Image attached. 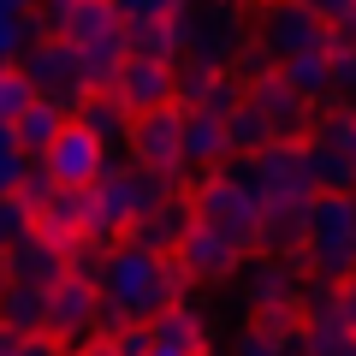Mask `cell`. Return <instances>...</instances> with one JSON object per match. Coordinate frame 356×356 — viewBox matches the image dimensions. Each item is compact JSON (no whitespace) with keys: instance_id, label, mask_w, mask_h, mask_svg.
I'll return each mask as SVG.
<instances>
[{"instance_id":"cell-1","label":"cell","mask_w":356,"mask_h":356,"mask_svg":"<svg viewBox=\"0 0 356 356\" xmlns=\"http://www.w3.org/2000/svg\"><path fill=\"white\" fill-rule=\"evenodd\" d=\"M191 291V280L178 273L172 255L143 250L137 238H113L102 255V273H95V297H102V332L131 327L143 321L149 327L161 309H172L178 297Z\"/></svg>"},{"instance_id":"cell-2","label":"cell","mask_w":356,"mask_h":356,"mask_svg":"<svg viewBox=\"0 0 356 356\" xmlns=\"http://www.w3.org/2000/svg\"><path fill=\"white\" fill-rule=\"evenodd\" d=\"M172 184L143 166H107L95 184H89V243H113L119 232H131L154 202H166Z\"/></svg>"},{"instance_id":"cell-3","label":"cell","mask_w":356,"mask_h":356,"mask_svg":"<svg viewBox=\"0 0 356 356\" xmlns=\"http://www.w3.org/2000/svg\"><path fill=\"white\" fill-rule=\"evenodd\" d=\"M303 261L315 280L344 285L356 273V196H309Z\"/></svg>"},{"instance_id":"cell-4","label":"cell","mask_w":356,"mask_h":356,"mask_svg":"<svg viewBox=\"0 0 356 356\" xmlns=\"http://www.w3.org/2000/svg\"><path fill=\"white\" fill-rule=\"evenodd\" d=\"M250 42L273 65L297 60V54H332V30L315 13H303L297 0H255L250 6Z\"/></svg>"},{"instance_id":"cell-5","label":"cell","mask_w":356,"mask_h":356,"mask_svg":"<svg viewBox=\"0 0 356 356\" xmlns=\"http://www.w3.org/2000/svg\"><path fill=\"white\" fill-rule=\"evenodd\" d=\"M191 208H196V220H202V226H214L220 238H232L238 250H255V232H261V202L243 191L226 166H220V172H208L202 184L191 191Z\"/></svg>"},{"instance_id":"cell-6","label":"cell","mask_w":356,"mask_h":356,"mask_svg":"<svg viewBox=\"0 0 356 356\" xmlns=\"http://www.w3.org/2000/svg\"><path fill=\"white\" fill-rule=\"evenodd\" d=\"M255 202H291V196H315L303 172V143H267V149L243 154V161L226 166Z\"/></svg>"},{"instance_id":"cell-7","label":"cell","mask_w":356,"mask_h":356,"mask_svg":"<svg viewBox=\"0 0 356 356\" xmlns=\"http://www.w3.org/2000/svg\"><path fill=\"white\" fill-rule=\"evenodd\" d=\"M119 13L113 0H36V36L65 42V48H89V42L119 36Z\"/></svg>"},{"instance_id":"cell-8","label":"cell","mask_w":356,"mask_h":356,"mask_svg":"<svg viewBox=\"0 0 356 356\" xmlns=\"http://www.w3.org/2000/svg\"><path fill=\"white\" fill-rule=\"evenodd\" d=\"M184 30H191L184 60H202V65H214V72H232V60L250 48V18H243L232 0H214L208 13H191Z\"/></svg>"},{"instance_id":"cell-9","label":"cell","mask_w":356,"mask_h":356,"mask_svg":"<svg viewBox=\"0 0 356 356\" xmlns=\"http://www.w3.org/2000/svg\"><path fill=\"white\" fill-rule=\"evenodd\" d=\"M243 102L261 113V125H267V137H273V143H303L309 131H315V107H309L280 72L250 77V83H243Z\"/></svg>"},{"instance_id":"cell-10","label":"cell","mask_w":356,"mask_h":356,"mask_svg":"<svg viewBox=\"0 0 356 356\" xmlns=\"http://www.w3.org/2000/svg\"><path fill=\"white\" fill-rule=\"evenodd\" d=\"M178 125H184V107H154V113L131 119V154H137L143 172L166 178V184H184V149H178Z\"/></svg>"},{"instance_id":"cell-11","label":"cell","mask_w":356,"mask_h":356,"mask_svg":"<svg viewBox=\"0 0 356 356\" xmlns=\"http://www.w3.org/2000/svg\"><path fill=\"white\" fill-rule=\"evenodd\" d=\"M95 332H102V297H95L89 280L65 273L48 291V339H60L65 356H72V350H83V344H95Z\"/></svg>"},{"instance_id":"cell-12","label":"cell","mask_w":356,"mask_h":356,"mask_svg":"<svg viewBox=\"0 0 356 356\" xmlns=\"http://www.w3.org/2000/svg\"><path fill=\"white\" fill-rule=\"evenodd\" d=\"M65 273H72V255H65V243L42 238L36 226L18 232V238L0 250V280H13V285H42V291H54Z\"/></svg>"},{"instance_id":"cell-13","label":"cell","mask_w":356,"mask_h":356,"mask_svg":"<svg viewBox=\"0 0 356 356\" xmlns=\"http://www.w3.org/2000/svg\"><path fill=\"white\" fill-rule=\"evenodd\" d=\"M172 261H178V273L191 285H220V280H238V267H243V250L232 238H220L214 226H202L196 220L191 232H184V243L172 250Z\"/></svg>"},{"instance_id":"cell-14","label":"cell","mask_w":356,"mask_h":356,"mask_svg":"<svg viewBox=\"0 0 356 356\" xmlns=\"http://www.w3.org/2000/svg\"><path fill=\"white\" fill-rule=\"evenodd\" d=\"M18 72L30 77V89L36 95H54V102H65V107H83L89 95H83V83H77V54L65 48V42H48V36H36V42H24V60H18Z\"/></svg>"},{"instance_id":"cell-15","label":"cell","mask_w":356,"mask_h":356,"mask_svg":"<svg viewBox=\"0 0 356 356\" xmlns=\"http://www.w3.org/2000/svg\"><path fill=\"white\" fill-rule=\"evenodd\" d=\"M102 166H107V154H102V143L89 137L83 125H65L60 137L48 143V154H42V172L60 184V191H89L95 178H102Z\"/></svg>"},{"instance_id":"cell-16","label":"cell","mask_w":356,"mask_h":356,"mask_svg":"<svg viewBox=\"0 0 356 356\" xmlns=\"http://www.w3.org/2000/svg\"><path fill=\"white\" fill-rule=\"evenodd\" d=\"M107 95H113L131 119L154 113V107H178V102H172V65L137 60V54H125V65H119V77H113V89H107Z\"/></svg>"},{"instance_id":"cell-17","label":"cell","mask_w":356,"mask_h":356,"mask_svg":"<svg viewBox=\"0 0 356 356\" xmlns=\"http://www.w3.org/2000/svg\"><path fill=\"white\" fill-rule=\"evenodd\" d=\"M202 344H208V321L191 297H178L172 309L149 321V356H202Z\"/></svg>"},{"instance_id":"cell-18","label":"cell","mask_w":356,"mask_h":356,"mask_svg":"<svg viewBox=\"0 0 356 356\" xmlns=\"http://www.w3.org/2000/svg\"><path fill=\"white\" fill-rule=\"evenodd\" d=\"M303 232H309V196H291V202H261L255 250L273 255V261H297V255H303Z\"/></svg>"},{"instance_id":"cell-19","label":"cell","mask_w":356,"mask_h":356,"mask_svg":"<svg viewBox=\"0 0 356 356\" xmlns=\"http://www.w3.org/2000/svg\"><path fill=\"white\" fill-rule=\"evenodd\" d=\"M30 226L42 232V238H54V243H89V191H60L54 184V196L30 214Z\"/></svg>"},{"instance_id":"cell-20","label":"cell","mask_w":356,"mask_h":356,"mask_svg":"<svg viewBox=\"0 0 356 356\" xmlns=\"http://www.w3.org/2000/svg\"><path fill=\"white\" fill-rule=\"evenodd\" d=\"M178 149H184V172H220L232 161V143H226V119H208V113H184L178 125Z\"/></svg>"},{"instance_id":"cell-21","label":"cell","mask_w":356,"mask_h":356,"mask_svg":"<svg viewBox=\"0 0 356 356\" xmlns=\"http://www.w3.org/2000/svg\"><path fill=\"white\" fill-rule=\"evenodd\" d=\"M191 226H196L191 196H178V191H172L166 202H154L149 214H143L137 226L125 232V238H137L143 250H161V255H166V250H178V243H184V232H191Z\"/></svg>"},{"instance_id":"cell-22","label":"cell","mask_w":356,"mask_h":356,"mask_svg":"<svg viewBox=\"0 0 356 356\" xmlns=\"http://www.w3.org/2000/svg\"><path fill=\"white\" fill-rule=\"evenodd\" d=\"M77 125L102 143L107 166H125V154H131V113L113 102V95H89L83 113H77ZM107 166H102V172H107Z\"/></svg>"},{"instance_id":"cell-23","label":"cell","mask_w":356,"mask_h":356,"mask_svg":"<svg viewBox=\"0 0 356 356\" xmlns=\"http://www.w3.org/2000/svg\"><path fill=\"white\" fill-rule=\"evenodd\" d=\"M65 125H72V107L54 102V95H36V102L13 119V137H18V149H24V154H36V161H42V154H48V143L60 137Z\"/></svg>"},{"instance_id":"cell-24","label":"cell","mask_w":356,"mask_h":356,"mask_svg":"<svg viewBox=\"0 0 356 356\" xmlns=\"http://www.w3.org/2000/svg\"><path fill=\"white\" fill-rule=\"evenodd\" d=\"M0 327L18 339H42L48 332V291L42 285H0Z\"/></svg>"},{"instance_id":"cell-25","label":"cell","mask_w":356,"mask_h":356,"mask_svg":"<svg viewBox=\"0 0 356 356\" xmlns=\"http://www.w3.org/2000/svg\"><path fill=\"white\" fill-rule=\"evenodd\" d=\"M303 172H309V191L315 196H350L356 191V166L339 149H327L321 137H303Z\"/></svg>"},{"instance_id":"cell-26","label":"cell","mask_w":356,"mask_h":356,"mask_svg":"<svg viewBox=\"0 0 356 356\" xmlns=\"http://www.w3.org/2000/svg\"><path fill=\"white\" fill-rule=\"evenodd\" d=\"M77 54V83H83V95H107L119 77V65H125V30L107 42H89V48H72Z\"/></svg>"},{"instance_id":"cell-27","label":"cell","mask_w":356,"mask_h":356,"mask_svg":"<svg viewBox=\"0 0 356 356\" xmlns=\"http://www.w3.org/2000/svg\"><path fill=\"white\" fill-rule=\"evenodd\" d=\"M191 48V30L184 18H166V24H143V30H125V54L137 60H161V65H178Z\"/></svg>"},{"instance_id":"cell-28","label":"cell","mask_w":356,"mask_h":356,"mask_svg":"<svg viewBox=\"0 0 356 356\" xmlns=\"http://www.w3.org/2000/svg\"><path fill=\"white\" fill-rule=\"evenodd\" d=\"M273 72L285 77V83L303 95L309 107H321V102H332V54H297V60H285V65H273Z\"/></svg>"},{"instance_id":"cell-29","label":"cell","mask_w":356,"mask_h":356,"mask_svg":"<svg viewBox=\"0 0 356 356\" xmlns=\"http://www.w3.org/2000/svg\"><path fill=\"white\" fill-rule=\"evenodd\" d=\"M297 356H356V327L350 321H321L297 332Z\"/></svg>"},{"instance_id":"cell-30","label":"cell","mask_w":356,"mask_h":356,"mask_svg":"<svg viewBox=\"0 0 356 356\" xmlns=\"http://www.w3.org/2000/svg\"><path fill=\"white\" fill-rule=\"evenodd\" d=\"M113 13L125 30H143V24H166V18H191L196 0H113Z\"/></svg>"},{"instance_id":"cell-31","label":"cell","mask_w":356,"mask_h":356,"mask_svg":"<svg viewBox=\"0 0 356 356\" xmlns=\"http://www.w3.org/2000/svg\"><path fill=\"white\" fill-rule=\"evenodd\" d=\"M226 143H232V154H255V149H267V125H261V113H255L250 102H238L226 113Z\"/></svg>"},{"instance_id":"cell-32","label":"cell","mask_w":356,"mask_h":356,"mask_svg":"<svg viewBox=\"0 0 356 356\" xmlns=\"http://www.w3.org/2000/svg\"><path fill=\"white\" fill-rule=\"evenodd\" d=\"M315 137L327 143V149H339L344 161L356 166V113H350V107H332V113H321V119H315Z\"/></svg>"},{"instance_id":"cell-33","label":"cell","mask_w":356,"mask_h":356,"mask_svg":"<svg viewBox=\"0 0 356 356\" xmlns=\"http://www.w3.org/2000/svg\"><path fill=\"white\" fill-rule=\"evenodd\" d=\"M30 102H36V89H30V77L18 72L13 60H6V65H0V125H13V119L24 113Z\"/></svg>"},{"instance_id":"cell-34","label":"cell","mask_w":356,"mask_h":356,"mask_svg":"<svg viewBox=\"0 0 356 356\" xmlns=\"http://www.w3.org/2000/svg\"><path fill=\"white\" fill-rule=\"evenodd\" d=\"M30 172V154L18 149V137H13V125H0V196H13L18 191V178Z\"/></svg>"},{"instance_id":"cell-35","label":"cell","mask_w":356,"mask_h":356,"mask_svg":"<svg viewBox=\"0 0 356 356\" xmlns=\"http://www.w3.org/2000/svg\"><path fill=\"white\" fill-rule=\"evenodd\" d=\"M332 102L356 113V48H332Z\"/></svg>"},{"instance_id":"cell-36","label":"cell","mask_w":356,"mask_h":356,"mask_svg":"<svg viewBox=\"0 0 356 356\" xmlns=\"http://www.w3.org/2000/svg\"><path fill=\"white\" fill-rule=\"evenodd\" d=\"M13 196H18V202H24V214H36V208H42V202H48V196H54V178L42 172V161L30 166L24 178H18V191H13Z\"/></svg>"},{"instance_id":"cell-37","label":"cell","mask_w":356,"mask_h":356,"mask_svg":"<svg viewBox=\"0 0 356 356\" xmlns=\"http://www.w3.org/2000/svg\"><path fill=\"white\" fill-rule=\"evenodd\" d=\"M102 344H107L113 356H149V327H143V321H131V327H113Z\"/></svg>"},{"instance_id":"cell-38","label":"cell","mask_w":356,"mask_h":356,"mask_svg":"<svg viewBox=\"0 0 356 356\" xmlns=\"http://www.w3.org/2000/svg\"><path fill=\"white\" fill-rule=\"evenodd\" d=\"M24 42H30L24 13H6V6H0V65L13 60V54H24Z\"/></svg>"},{"instance_id":"cell-39","label":"cell","mask_w":356,"mask_h":356,"mask_svg":"<svg viewBox=\"0 0 356 356\" xmlns=\"http://www.w3.org/2000/svg\"><path fill=\"white\" fill-rule=\"evenodd\" d=\"M0 356H60V344L42 332V339H18V332L0 327Z\"/></svg>"},{"instance_id":"cell-40","label":"cell","mask_w":356,"mask_h":356,"mask_svg":"<svg viewBox=\"0 0 356 356\" xmlns=\"http://www.w3.org/2000/svg\"><path fill=\"white\" fill-rule=\"evenodd\" d=\"M18 232H30V214H24V202L18 196H0V250L18 238Z\"/></svg>"},{"instance_id":"cell-41","label":"cell","mask_w":356,"mask_h":356,"mask_svg":"<svg viewBox=\"0 0 356 356\" xmlns=\"http://www.w3.org/2000/svg\"><path fill=\"white\" fill-rule=\"evenodd\" d=\"M297 6H303V13H315L321 18V24H344V18H350V6H356V0H297Z\"/></svg>"},{"instance_id":"cell-42","label":"cell","mask_w":356,"mask_h":356,"mask_svg":"<svg viewBox=\"0 0 356 356\" xmlns=\"http://www.w3.org/2000/svg\"><path fill=\"white\" fill-rule=\"evenodd\" d=\"M332 48H356V6H350L344 24H332Z\"/></svg>"},{"instance_id":"cell-43","label":"cell","mask_w":356,"mask_h":356,"mask_svg":"<svg viewBox=\"0 0 356 356\" xmlns=\"http://www.w3.org/2000/svg\"><path fill=\"white\" fill-rule=\"evenodd\" d=\"M339 309H344V321H350V327H356V273H350V280L339 285Z\"/></svg>"},{"instance_id":"cell-44","label":"cell","mask_w":356,"mask_h":356,"mask_svg":"<svg viewBox=\"0 0 356 356\" xmlns=\"http://www.w3.org/2000/svg\"><path fill=\"white\" fill-rule=\"evenodd\" d=\"M72 356H113L107 344H83V350H72Z\"/></svg>"},{"instance_id":"cell-45","label":"cell","mask_w":356,"mask_h":356,"mask_svg":"<svg viewBox=\"0 0 356 356\" xmlns=\"http://www.w3.org/2000/svg\"><path fill=\"white\" fill-rule=\"evenodd\" d=\"M0 6H6V13H30V6H36V0H0Z\"/></svg>"},{"instance_id":"cell-46","label":"cell","mask_w":356,"mask_h":356,"mask_svg":"<svg viewBox=\"0 0 356 356\" xmlns=\"http://www.w3.org/2000/svg\"><path fill=\"white\" fill-rule=\"evenodd\" d=\"M202 356H220V350H214V344H202Z\"/></svg>"},{"instance_id":"cell-47","label":"cell","mask_w":356,"mask_h":356,"mask_svg":"<svg viewBox=\"0 0 356 356\" xmlns=\"http://www.w3.org/2000/svg\"><path fill=\"white\" fill-rule=\"evenodd\" d=\"M232 6H255V0H232Z\"/></svg>"},{"instance_id":"cell-48","label":"cell","mask_w":356,"mask_h":356,"mask_svg":"<svg viewBox=\"0 0 356 356\" xmlns=\"http://www.w3.org/2000/svg\"><path fill=\"white\" fill-rule=\"evenodd\" d=\"M0 285H6V280H0Z\"/></svg>"},{"instance_id":"cell-49","label":"cell","mask_w":356,"mask_h":356,"mask_svg":"<svg viewBox=\"0 0 356 356\" xmlns=\"http://www.w3.org/2000/svg\"><path fill=\"white\" fill-rule=\"evenodd\" d=\"M350 196H356V191H350Z\"/></svg>"},{"instance_id":"cell-50","label":"cell","mask_w":356,"mask_h":356,"mask_svg":"<svg viewBox=\"0 0 356 356\" xmlns=\"http://www.w3.org/2000/svg\"><path fill=\"white\" fill-rule=\"evenodd\" d=\"M60 356H65V350H60Z\"/></svg>"}]
</instances>
